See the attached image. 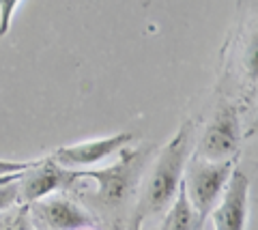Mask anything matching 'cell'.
Instances as JSON below:
<instances>
[{"label": "cell", "mask_w": 258, "mask_h": 230, "mask_svg": "<svg viewBox=\"0 0 258 230\" xmlns=\"http://www.w3.org/2000/svg\"><path fill=\"white\" fill-rule=\"evenodd\" d=\"M191 121L183 123L179 131L170 138V142L161 148L147 185L138 196V202H136L127 230H142L144 221L149 217L164 215L172 207L174 198L179 196V189L183 185L185 164H187L191 153Z\"/></svg>", "instance_id": "obj_1"}, {"label": "cell", "mask_w": 258, "mask_h": 230, "mask_svg": "<svg viewBox=\"0 0 258 230\" xmlns=\"http://www.w3.org/2000/svg\"><path fill=\"white\" fill-rule=\"evenodd\" d=\"M151 148H120V160L101 170H80L82 179H93L97 192L93 204L97 211L116 213L127 207L129 198L136 196L142 170L147 166Z\"/></svg>", "instance_id": "obj_2"}, {"label": "cell", "mask_w": 258, "mask_h": 230, "mask_svg": "<svg viewBox=\"0 0 258 230\" xmlns=\"http://www.w3.org/2000/svg\"><path fill=\"white\" fill-rule=\"evenodd\" d=\"M235 170V162H209L194 153L183 172V192L187 196L191 209L198 215V224L205 226L209 213L215 209L217 200L224 194L230 174Z\"/></svg>", "instance_id": "obj_3"}, {"label": "cell", "mask_w": 258, "mask_h": 230, "mask_svg": "<svg viewBox=\"0 0 258 230\" xmlns=\"http://www.w3.org/2000/svg\"><path fill=\"white\" fill-rule=\"evenodd\" d=\"M82 179L80 170H69L56 164L52 157L37 160L30 170H26L18 181V192L22 204H32L43 198H50L56 192H67Z\"/></svg>", "instance_id": "obj_4"}, {"label": "cell", "mask_w": 258, "mask_h": 230, "mask_svg": "<svg viewBox=\"0 0 258 230\" xmlns=\"http://www.w3.org/2000/svg\"><path fill=\"white\" fill-rule=\"evenodd\" d=\"M241 146V121L235 106H222L205 127L196 150L198 157L209 162H228L237 157Z\"/></svg>", "instance_id": "obj_5"}, {"label": "cell", "mask_w": 258, "mask_h": 230, "mask_svg": "<svg viewBox=\"0 0 258 230\" xmlns=\"http://www.w3.org/2000/svg\"><path fill=\"white\" fill-rule=\"evenodd\" d=\"M28 215L41 230H93L97 226L91 211L64 196L43 198L28 204Z\"/></svg>", "instance_id": "obj_6"}, {"label": "cell", "mask_w": 258, "mask_h": 230, "mask_svg": "<svg viewBox=\"0 0 258 230\" xmlns=\"http://www.w3.org/2000/svg\"><path fill=\"white\" fill-rule=\"evenodd\" d=\"M213 213V230H245L249 215V179L235 168Z\"/></svg>", "instance_id": "obj_7"}, {"label": "cell", "mask_w": 258, "mask_h": 230, "mask_svg": "<svg viewBox=\"0 0 258 230\" xmlns=\"http://www.w3.org/2000/svg\"><path fill=\"white\" fill-rule=\"evenodd\" d=\"M132 140H134L132 133L120 131V133H114V136H108V138H97V140L80 142V144L60 146L54 150L52 160L56 164H60L62 168L82 170L86 166H95L103 160H108L110 155H114L120 148L129 146Z\"/></svg>", "instance_id": "obj_8"}, {"label": "cell", "mask_w": 258, "mask_h": 230, "mask_svg": "<svg viewBox=\"0 0 258 230\" xmlns=\"http://www.w3.org/2000/svg\"><path fill=\"white\" fill-rule=\"evenodd\" d=\"M161 230H203L198 224V215L191 209L187 196L183 192V185L179 189V196L174 198L172 207L166 211V219L161 224Z\"/></svg>", "instance_id": "obj_9"}, {"label": "cell", "mask_w": 258, "mask_h": 230, "mask_svg": "<svg viewBox=\"0 0 258 230\" xmlns=\"http://www.w3.org/2000/svg\"><path fill=\"white\" fill-rule=\"evenodd\" d=\"M0 230H30V215L28 204H22L20 209H13L9 213H0Z\"/></svg>", "instance_id": "obj_10"}, {"label": "cell", "mask_w": 258, "mask_h": 230, "mask_svg": "<svg viewBox=\"0 0 258 230\" xmlns=\"http://www.w3.org/2000/svg\"><path fill=\"white\" fill-rule=\"evenodd\" d=\"M20 181V179H18ZM18 181H11V183L0 185V213L11 209L13 204L20 202V192H18Z\"/></svg>", "instance_id": "obj_11"}, {"label": "cell", "mask_w": 258, "mask_h": 230, "mask_svg": "<svg viewBox=\"0 0 258 230\" xmlns=\"http://www.w3.org/2000/svg\"><path fill=\"white\" fill-rule=\"evenodd\" d=\"M20 0H0V39H3L11 28L13 13L18 9Z\"/></svg>", "instance_id": "obj_12"}, {"label": "cell", "mask_w": 258, "mask_h": 230, "mask_svg": "<svg viewBox=\"0 0 258 230\" xmlns=\"http://www.w3.org/2000/svg\"><path fill=\"white\" fill-rule=\"evenodd\" d=\"M37 164V160L30 162H18V160H0V177H9V174H20L30 170Z\"/></svg>", "instance_id": "obj_13"}, {"label": "cell", "mask_w": 258, "mask_h": 230, "mask_svg": "<svg viewBox=\"0 0 258 230\" xmlns=\"http://www.w3.org/2000/svg\"><path fill=\"white\" fill-rule=\"evenodd\" d=\"M24 172H20V174H9V177H0V185H5V183H11V181H18L20 177H22Z\"/></svg>", "instance_id": "obj_14"}, {"label": "cell", "mask_w": 258, "mask_h": 230, "mask_svg": "<svg viewBox=\"0 0 258 230\" xmlns=\"http://www.w3.org/2000/svg\"><path fill=\"white\" fill-rule=\"evenodd\" d=\"M110 230H123V228H120V226H112Z\"/></svg>", "instance_id": "obj_15"}]
</instances>
